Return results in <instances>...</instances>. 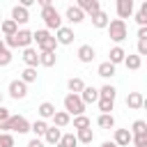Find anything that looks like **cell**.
<instances>
[{
  "mask_svg": "<svg viewBox=\"0 0 147 147\" xmlns=\"http://www.w3.org/2000/svg\"><path fill=\"white\" fill-rule=\"evenodd\" d=\"M55 64H57V55H55V53H39V67L51 69V67H55Z\"/></svg>",
  "mask_w": 147,
  "mask_h": 147,
  "instance_id": "484cf974",
  "label": "cell"
},
{
  "mask_svg": "<svg viewBox=\"0 0 147 147\" xmlns=\"http://www.w3.org/2000/svg\"><path fill=\"white\" fill-rule=\"evenodd\" d=\"M76 140H78V145L83 142V145H90L92 140H94V131L92 129H78L76 131Z\"/></svg>",
  "mask_w": 147,
  "mask_h": 147,
  "instance_id": "f1b7e54d",
  "label": "cell"
},
{
  "mask_svg": "<svg viewBox=\"0 0 147 147\" xmlns=\"http://www.w3.org/2000/svg\"><path fill=\"white\" fill-rule=\"evenodd\" d=\"M39 7H48V5H53V0H34Z\"/></svg>",
  "mask_w": 147,
  "mask_h": 147,
  "instance_id": "bcb514c9",
  "label": "cell"
},
{
  "mask_svg": "<svg viewBox=\"0 0 147 147\" xmlns=\"http://www.w3.org/2000/svg\"><path fill=\"white\" fill-rule=\"evenodd\" d=\"M76 7L83 9V14L92 16V14H96V11L101 9V2H99V0H76Z\"/></svg>",
  "mask_w": 147,
  "mask_h": 147,
  "instance_id": "5bb4252c",
  "label": "cell"
},
{
  "mask_svg": "<svg viewBox=\"0 0 147 147\" xmlns=\"http://www.w3.org/2000/svg\"><path fill=\"white\" fill-rule=\"evenodd\" d=\"M76 55H78V60H80L83 64H90V62L96 57V51H94V46H92V44H83V46H78Z\"/></svg>",
  "mask_w": 147,
  "mask_h": 147,
  "instance_id": "30bf717a",
  "label": "cell"
},
{
  "mask_svg": "<svg viewBox=\"0 0 147 147\" xmlns=\"http://www.w3.org/2000/svg\"><path fill=\"white\" fill-rule=\"evenodd\" d=\"M23 62H25V67H39V53H37V48H32V46H28V48H23Z\"/></svg>",
  "mask_w": 147,
  "mask_h": 147,
  "instance_id": "9a60e30c",
  "label": "cell"
},
{
  "mask_svg": "<svg viewBox=\"0 0 147 147\" xmlns=\"http://www.w3.org/2000/svg\"><path fill=\"white\" fill-rule=\"evenodd\" d=\"M0 147H14V136L0 131Z\"/></svg>",
  "mask_w": 147,
  "mask_h": 147,
  "instance_id": "f35d334b",
  "label": "cell"
},
{
  "mask_svg": "<svg viewBox=\"0 0 147 147\" xmlns=\"http://www.w3.org/2000/svg\"><path fill=\"white\" fill-rule=\"evenodd\" d=\"M74 30L69 28V25H62V28H57L55 30V41H57V46H69V44H74Z\"/></svg>",
  "mask_w": 147,
  "mask_h": 147,
  "instance_id": "ba28073f",
  "label": "cell"
},
{
  "mask_svg": "<svg viewBox=\"0 0 147 147\" xmlns=\"http://www.w3.org/2000/svg\"><path fill=\"white\" fill-rule=\"evenodd\" d=\"M133 18H136L138 28H140V25H147V0L140 5V9H138V11H133Z\"/></svg>",
  "mask_w": 147,
  "mask_h": 147,
  "instance_id": "4dcf8cb0",
  "label": "cell"
},
{
  "mask_svg": "<svg viewBox=\"0 0 147 147\" xmlns=\"http://www.w3.org/2000/svg\"><path fill=\"white\" fill-rule=\"evenodd\" d=\"M64 21H69L71 25H78V23L85 21V14H83V9H78L76 5H71V7H67V11H64Z\"/></svg>",
  "mask_w": 147,
  "mask_h": 147,
  "instance_id": "7c38bea8",
  "label": "cell"
},
{
  "mask_svg": "<svg viewBox=\"0 0 147 147\" xmlns=\"http://www.w3.org/2000/svg\"><path fill=\"white\" fill-rule=\"evenodd\" d=\"M90 18H92V25H94L96 30H106V25H108V21H110V16H108L103 9H99V11L92 14Z\"/></svg>",
  "mask_w": 147,
  "mask_h": 147,
  "instance_id": "d6986e66",
  "label": "cell"
},
{
  "mask_svg": "<svg viewBox=\"0 0 147 147\" xmlns=\"http://www.w3.org/2000/svg\"><path fill=\"white\" fill-rule=\"evenodd\" d=\"M60 145H62V147H78L76 133H62V138H60Z\"/></svg>",
  "mask_w": 147,
  "mask_h": 147,
  "instance_id": "d590c367",
  "label": "cell"
},
{
  "mask_svg": "<svg viewBox=\"0 0 147 147\" xmlns=\"http://www.w3.org/2000/svg\"><path fill=\"white\" fill-rule=\"evenodd\" d=\"M41 18H44L46 30H57V28H62V14H60L53 5L41 7Z\"/></svg>",
  "mask_w": 147,
  "mask_h": 147,
  "instance_id": "5b68a950",
  "label": "cell"
},
{
  "mask_svg": "<svg viewBox=\"0 0 147 147\" xmlns=\"http://www.w3.org/2000/svg\"><path fill=\"white\" fill-rule=\"evenodd\" d=\"M115 9H117V16L124 21V18H131L133 16V0H115Z\"/></svg>",
  "mask_w": 147,
  "mask_h": 147,
  "instance_id": "9c48e42d",
  "label": "cell"
},
{
  "mask_svg": "<svg viewBox=\"0 0 147 147\" xmlns=\"http://www.w3.org/2000/svg\"><path fill=\"white\" fill-rule=\"evenodd\" d=\"M7 94H9L11 99H16V101H18V99H25V96H28V85H25L21 78H14V80L7 85Z\"/></svg>",
  "mask_w": 147,
  "mask_h": 147,
  "instance_id": "52a82bcc",
  "label": "cell"
},
{
  "mask_svg": "<svg viewBox=\"0 0 147 147\" xmlns=\"http://www.w3.org/2000/svg\"><path fill=\"white\" fill-rule=\"evenodd\" d=\"M138 55H147V39H138Z\"/></svg>",
  "mask_w": 147,
  "mask_h": 147,
  "instance_id": "60d3db41",
  "label": "cell"
},
{
  "mask_svg": "<svg viewBox=\"0 0 147 147\" xmlns=\"http://www.w3.org/2000/svg\"><path fill=\"white\" fill-rule=\"evenodd\" d=\"M99 96H101V99H113V101H115V96H117V90H115V85L106 83V85L99 90Z\"/></svg>",
  "mask_w": 147,
  "mask_h": 147,
  "instance_id": "836d02e7",
  "label": "cell"
},
{
  "mask_svg": "<svg viewBox=\"0 0 147 147\" xmlns=\"http://www.w3.org/2000/svg\"><path fill=\"white\" fill-rule=\"evenodd\" d=\"M62 103H64V113H69V115H74V117H76V115H85V103L80 101L78 94H71V92H69Z\"/></svg>",
  "mask_w": 147,
  "mask_h": 147,
  "instance_id": "8992f818",
  "label": "cell"
},
{
  "mask_svg": "<svg viewBox=\"0 0 147 147\" xmlns=\"http://www.w3.org/2000/svg\"><path fill=\"white\" fill-rule=\"evenodd\" d=\"M99 2H101V0H99Z\"/></svg>",
  "mask_w": 147,
  "mask_h": 147,
  "instance_id": "db71d44e",
  "label": "cell"
},
{
  "mask_svg": "<svg viewBox=\"0 0 147 147\" xmlns=\"http://www.w3.org/2000/svg\"><path fill=\"white\" fill-rule=\"evenodd\" d=\"M106 30H108V37L115 41V46H119V44H122V41L129 37V28H126V21H122V18H113V21H108Z\"/></svg>",
  "mask_w": 147,
  "mask_h": 147,
  "instance_id": "3957f363",
  "label": "cell"
},
{
  "mask_svg": "<svg viewBox=\"0 0 147 147\" xmlns=\"http://www.w3.org/2000/svg\"><path fill=\"white\" fill-rule=\"evenodd\" d=\"M124 57H126V51H124L122 46H113V48L108 51V62H110V64H115V67H117V64H122V62H124Z\"/></svg>",
  "mask_w": 147,
  "mask_h": 147,
  "instance_id": "ac0fdd59",
  "label": "cell"
},
{
  "mask_svg": "<svg viewBox=\"0 0 147 147\" xmlns=\"http://www.w3.org/2000/svg\"><path fill=\"white\" fill-rule=\"evenodd\" d=\"M53 147H62V145H60V142H57V145H53Z\"/></svg>",
  "mask_w": 147,
  "mask_h": 147,
  "instance_id": "f907efd6",
  "label": "cell"
},
{
  "mask_svg": "<svg viewBox=\"0 0 147 147\" xmlns=\"http://www.w3.org/2000/svg\"><path fill=\"white\" fill-rule=\"evenodd\" d=\"M96 103H99V110H101V113H113V108H115V101H113V99H101V96H99Z\"/></svg>",
  "mask_w": 147,
  "mask_h": 147,
  "instance_id": "8d00e7d4",
  "label": "cell"
},
{
  "mask_svg": "<svg viewBox=\"0 0 147 147\" xmlns=\"http://www.w3.org/2000/svg\"><path fill=\"white\" fill-rule=\"evenodd\" d=\"M78 96H80V101H83L85 106H87V103H96V101H99V90L92 87V85H85Z\"/></svg>",
  "mask_w": 147,
  "mask_h": 147,
  "instance_id": "2e32d148",
  "label": "cell"
},
{
  "mask_svg": "<svg viewBox=\"0 0 147 147\" xmlns=\"http://www.w3.org/2000/svg\"><path fill=\"white\" fill-rule=\"evenodd\" d=\"M60 138H62V131H60L57 126H48V129H46V133H44V142H48L51 147H53V145H57V142H60Z\"/></svg>",
  "mask_w": 147,
  "mask_h": 147,
  "instance_id": "7402d4cb",
  "label": "cell"
},
{
  "mask_svg": "<svg viewBox=\"0 0 147 147\" xmlns=\"http://www.w3.org/2000/svg\"><path fill=\"white\" fill-rule=\"evenodd\" d=\"M16 32H18V25L11 18H2V23H0V37H11Z\"/></svg>",
  "mask_w": 147,
  "mask_h": 147,
  "instance_id": "44dd1931",
  "label": "cell"
},
{
  "mask_svg": "<svg viewBox=\"0 0 147 147\" xmlns=\"http://www.w3.org/2000/svg\"><path fill=\"white\" fill-rule=\"evenodd\" d=\"M133 2H136V0H133ZM140 2H145V0H140Z\"/></svg>",
  "mask_w": 147,
  "mask_h": 147,
  "instance_id": "816d5d0a",
  "label": "cell"
},
{
  "mask_svg": "<svg viewBox=\"0 0 147 147\" xmlns=\"http://www.w3.org/2000/svg\"><path fill=\"white\" fill-rule=\"evenodd\" d=\"M9 108H5V106H0V122H5V119H9Z\"/></svg>",
  "mask_w": 147,
  "mask_h": 147,
  "instance_id": "b9f144b4",
  "label": "cell"
},
{
  "mask_svg": "<svg viewBox=\"0 0 147 147\" xmlns=\"http://www.w3.org/2000/svg\"><path fill=\"white\" fill-rule=\"evenodd\" d=\"M2 48H7V46H5V41H2V39H0V51H2Z\"/></svg>",
  "mask_w": 147,
  "mask_h": 147,
  "instance_id": "c3c4849f",
  "label": "cell"
},
{
  "mask_svg": "<svg viewBox=\"0 0 147 147\" xmlns=\"http://www.w3.org/2000/svg\"><path fill=\"white\" fill-rule=\"evenodd\" d=\"M37 113H39V119H51L55 115V106L51 101H41L39 108H37Z\"/></svg>",
  "mask_w": 147,
  "mask_h": 147,
  "instance_id": "603a6c76",
  "label": "cell"
},
{
  "mask_svg": "<svg viewBox=\"0 0 147 147\" xmlns=\"http://www.w3.org/2000/svg\"><path fill=\"white\" fill-rule=\"evenodd\" d=\"M136 147H147V136H133V140H131Z\"/></svg>",
  "mask_w": 147,
  "mask_h": 147,
  "instance_id": "ab89813d",
  "label": "cell"
},
{
  "mask_svg": "<svg viewBox=\"0 0 147 147\" xmlns=\"http://www.w3.org/2000/svg\"><path fill=\"white\" fill-rule=\"evenodd\" d=\"M21 80H23L25 85L34 83V80H37V69H34V67H25V69L21 71Z\"/></svg>",
  "mask_w": 147,
  "mask_h": 147,
  "instance_id": "d6a6232c",
  "label": "cell"
},
{
  "mask_svg": "<svg viewBox=\"0 0 147 147\" xmlns=\"http://www.w3.org/2000/svg\"><path fill=\"white\" fill-rule=\"evenodd\" d=\"M138 39H147V25H140L138 28V34H136Z\"/></svg>",
  "mask_w": 147,
  "mask_h": 147,
  "instance_id": "ee69618b",
  "label": "cell"
},
{
  "mask_svg": "<svg viewBox=\"0 0 147 147\" xmlns=\"http://www.w3.org/2000/svg\"><path fill=\"white\" fill-rule=\"evenodd\" d=\"M67 87H69V92H71V94H80V92H83V87H85V83H83V78L74 76V78H69V80H67Z\"/></svg>",
  "mask_w": 147,
  "mask_h": 147,
  "instance_id": "f546056e",
  "label": "cell"
},
{
  "mask_svg": "<svg viewBox=\"0 0 147 147\" xmlns=\"http://www.w3.org/2000/svg\"><path fill=\"white\" fill-rule=\"evenodd\" d=\"M129 131H131V136H147V122L145 119H136Z\"/></svg>",
  "mask_w": 147,
  "mask_h": 147,
  "instance_id": "1f68e13d",
  "label": "cell"
},
{
  "mask_svg": "<svg viewBox=\"0 0 147 147\" xmlns=\"http://www.w3.org/2000/svg\"><path fill=\"white\" fill-rule=\"evenodd\" d=\"M2 41H5V46H7L9 51H11V48H28V46L32 44V32H30V30H25V28H21L16 34L5 37Z\"/></svg>",
  "mask_w": 147,
  "mask_h": 147,
  "instance_id": "277c9868",
  "label": "cell"
},
{
  "mask_svg": "<svg viewBox=\"0 0 147 147\" xmlns=\"http://www.w3.org/2000/svg\"><path fill=\"white\" fill-rule=\"evenodd\" d=\"M32 41H37V48H39V53H55V48H57V41H55V37L46 30V28H41V30H34L32 32Z\"/></svg>",
  "mask_w": 147,
  "mask_h": 147,
  "instance_id": "7a4b0ae2",
  "label": "cell"
},
{
  "mask_svg": "<svg viewBox=\"0 0 147 147\" xmlns=\"http://www.w3.org/2000/svg\"><path fill=\"white\" fill-rule=\"evenodd\" d=\"M11 60H14L11 51H9V48H2V51H0V67H9Z\"/></svg>",
  "mask_w": 147,
  "mask_h": 147,
  "instance_id": "74e56055",
  "label": "cell"
},
{
  "mask_svg": "<svg viewBox=\"0 0 147 147\" xmlns=\"http://www.w3.org/2000/svg\"><path fill=\"white\" fill-rule=\"evenodd\" d=\"M142 106H145L142 92H129V96H126V108H129V110H140Z\"/></svg>",
  "mask_w": 147,
  "mask_h": 147,
  "instance_id": "e0dca14e",
  "label": "cell"
},
{
  "mask_svg": "<svg viewBox=\"0 0 147 147\" xmlns=\"http://www.w3.org/2000/svg\"><path fill=\"white\" fill-rule=\"evenodd\" d=\"M131 140H133V136H131L129 129H115V133H113V142H115L117 147H129Z\"/></svg>",
  "mask_w": 147,
  "mask_h": 147,
  "instance_id": "8fae6325",
  "label": "cell"
},
{
  "mask_svg": "<svg viewBox=\"0 0 147 147\" xmlns=\"http://www.w3.org/2000/svg\"><path fill=\"white\" fill-rule=\"evenodd\" d=\"M124 67L126 69H131V71H138L140 67H142V57L136 53V55H126L124 57Z\"/></svg>",
  "mask_w": 147,
  "mask_h": 147,
  "instance_id": "4316f807",
  "label": "cell"
},
{
  "mask_svg": "<svg viewBox=\"0 0 147 147\" xmlns=\"http://www.w3.org/2000/svg\"><path fill=\"white\" fill-rule=\"evenodd\" d=\"M11 21H14L16 25H25V23L30 21V11H28L25 7L16 5V7H11Z\"/></svg>",
  "mask_w": 147,
  "mask_h": 147,
  "instance_id": "4fadbf2b",
  "label": "cell"
},
{
  "mask_svg": "<svg viewBox=\"0 0 147 147\" xmlns=\"http://www.w3.org/2000/svg\"><path fill=\"white\" fill-rule=\"evenodd\" d=\"M92 126V122H90V117L87 115H76L74 117V129L78 131V129H90Z\"/></svg>",
  "mask_w": 147,
  "mask_h": 147,
  "instance_id": "e575fe53",
  "label": "cell"
},
{
  "mask_svg": "<svg viewBox=\"0 0 147 147\" xmlns=\"http://www.w3.org/2000/svg\"><path fill=\"white\" fill-rule=\"evenodd\" d=\"M51 119H53V126H57V129H64V126L71 124V115L64 113V110H55V115Z\"/></svg>",
  "mask_w": 147,
  "mask_h": 147,
  "instance_id": "ffe728a7",
  "label": "cell"
},
{
  "mask_svg": "<svg viewBox=\"0 0 147 147\" xmlns=\"http://www.w3.org/2000/svg\"><path fill=\"white\" fill-rule=\"evenodd\" d=\"M0 23H2V16H0Z\"/></svg>",
  "mask_w": 147,
  "mask_h": 147,
  "instance_id": "f5cc1de1",
  "label": "cell"
},
{
  "mask_svg": "<svg viewBox=\"0 0 147 147\" xmlns=\"http://www.w3.org/2000/svg\"><path fill=\"white\" fill-rule=\"evenodd\" d=\"M101 147H117L113 140H106V142H101Z\"/></svg>",
  "mask_w": 147,
  "mask_h": 147,
  "instance_id": "7dc6e473",
  "label": "cell"
},
{
  "mask_svg": "<svg viewBox=\"0 0 147 147\" xmlns=\"http://www.w3.org/2000/svg\"><path fill=\"white\" fill-rule=\"evenodd\" d=\"M46 129H48V122H46V119H34V122H30V131L34 133V138H44Z\"/></svg>",
  "mask_w": 147,
  "mask_h": 147,
  "instance_id": "d4e9b609",
  "label": "cell"
},
{
  "mask_svg": "<svg viewBox=\"0 0 147 147\" xmlns=\"http://www.w3.org/2000/svg\"><path fill=\"white\" fill-rule=\"evenodd\" d=\"M96 74H99L101 78H113V76H115V64H110V62L106 60V62H101V64L96 67Z\"/></svg>",
  "mask_w": 147,
  "mask_h": 147,
  "instance_id": "83f0119b",
  "label": "cell"
},
{
  "mask_svg": "<svg viewBox=\"0 0 147 147\" xmlns=\"http://www.w3.org/2000/svg\"><path fill=\"white\" fill-rule=\"evenodd\" d=\"M18 5L28 9V7H32V5H34V0H18Z\"/></svg>",
  "mask_w": 147,
  "mask_h": 147,
  "instance_id": "f6af8a7d",
  "label": "cell"
},
{
  "mask_svg": "<svg viewBox=\"0 0 147 147\" xmlns=\"http://www.w3.org/2000/svg\"><path fill=\"white\" fill-rule=\"evenodd\" d=\"M2 99H5V94H2V92H0V106H2Z\"/></svg>",
  "mask_w": 147,
  "mask_h": 147,
  "instance_id": "681fc988",
  "label": "cell"
},
{
  "mask_svg": "<svg viewBox=\"0 0 147 147\" xmlns=\"http://www.w3.org/2000/svg\"><path fill=\"white\" fill-rule=\"evenodd\" d=\"M96 126H99V129H115V117H113V113H101V115L96 117Z\"/></svg>",
  "mask_w": 147,
  "mask_h": 147,
  "instance_id": "cb8c5ba5",
  "label": "cell"
},
{
  "mask_svg": "<svg viewBox=\"0 0 147 147\" xmlns=\"http://www.w3.org/2000/svg\"><path fill=\"white\" fill-rule=\"evenodd\" d=\"M0 131L2 133H28L30 131V122H28V117H23V115H9V119H5V122H0Z\"/></svg>",
  "mask_w": 147,
  "mask_h": 147,
  "instance_id": "6da1fadb",
  "label": "cell"
},
{
  "mask_svg": "<svg viewBox=\"0 0 147 147\" xmlns=\"http://www.w3.org/2000/svg\"><path fill=\"white\" fill-rule=\"evenodd\" d=\"M25 147H44V140H41V138H32Z\"/></svg>",
  "mask_w": 147,
  "mask_h": 147,
  "instance_id": "7bdbcfd3",
  "label": "cell"
}]
</instances>
